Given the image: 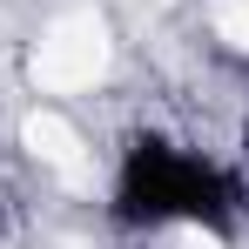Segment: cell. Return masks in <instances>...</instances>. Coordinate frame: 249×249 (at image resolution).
<instances>
[{"label":"cell","mask_w":249,"mask_h":249,"mask_svg":"<svg viewBox=\"0 0 249 249\" xmlns=\"http://www.w3.org/2000/svg\"><path fill=\"white\" fill-rule=\"evenodd\" d=\"M243 209V182L202 148L182 142H135L115 175V222L128 229H229Z\"/></svg>","instance_id":"obj_1"}]
</instances>
